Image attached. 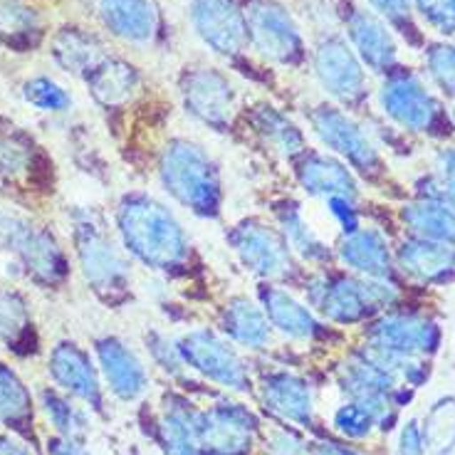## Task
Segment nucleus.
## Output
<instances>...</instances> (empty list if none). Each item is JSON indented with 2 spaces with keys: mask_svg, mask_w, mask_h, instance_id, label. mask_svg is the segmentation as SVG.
<instances>
[{
  "mask_svg": "<svg viewBox=\"0 0 455 455\" xmlns=\"http://www.w3.org/2000/svg\"><path fill=\"white\" fill-rule=\"evenodd\" d=\"M341 260L352 265L354 270L387 280L391 275V258H388L387 240L376 230H354L349 238L341 243Z\"/></svg>",
  "mask_w": 455,
  "mask_h": 455,
  "instance_id": "nucleus-22",
  "label": "nucleus"
},
{
  "mask_svg": "<svg viewBox=\"0 0 455 455\" xmlns=\"http://www.w3.org/2000/svg\"><path fill=\"white\" fill-rule=\"evenodd\" d=\"M312 126L327 147L339 151L341 156H347L356 169L369 171L379 164L371 141L347 114L337 112L331 107H319L317 112L312 114Z\"/></svg>",
  "mask_w": 455,
  "mask_h": 455,
  "instance_id": "nucleus-11",
  "label": "nucleus"
},
{
  "mask_svg": "<svg viewBox=\"0 0 455 455\" xmlns=\"http://www.w3.org/2000/svg\"><path fill=\"white\" fill-rule=\"evenodd\" d=\"M398 262L416 280H438L455 267V248L435 240H409L398 251Z\"/></svg>",
  "mask_w": 455,
  "mask_h": 455,
  "instance_id": "nucleus-20",
  "label": "nucleus"
},
{
  "mask_svg": "<svg viewBox=\"0 0 455 455\" xmlns=\"http://www.w3.org/2000/svg\"><path fill=\"white\" fill-rule=\"evenodd\" d=\"M317 302L330 319L339 324H354L364 319L371 309L394 305L396 290L387 283H359V280L339 277L322 287Z\"/></svg>",
  "mask_w": 455,
  "mask_h": 455,
  "instance_id": "nucleus-6",
  "label": "nucleus"
},
{
  "mask_svg": "<svg viewBox=\"0 0 455 455\" xmlns=\"http://www.w3.org/2000/svg\"><path fill=\"white\" fill-rule=\"evenodd\" d=\"M428 69L448 94H455V47L438 45L428 55Z\"/></svg>",
  "mask_w": 455,
  "mask_h": 455,
  "instance_id": "nucleus-39",
  "label": "nucleus"
},
{
  "mask_svg": "<svg viewBox=\"0 0 455 455\" xmlns=\"http://www.w3.org/2000/svg\"><path fill=\"white\" fill-rule=\"evenodd\" d=\"M230 243L240 255L243 265H248L252 273L262 275V277H280L290 267L287 245L270 228L245 223V226L235 228V233L230 235Z\"/></svg>",
  "mask_w": 455,
  "mask_h": 455,
  "instance_id": "nucleus-14",
  "label": "nucleus"
},
{
  "mask_svg": "<svg viewBox=\"0 0 455 455\" xmlns=\"http://www.w3.org/2000/svg\"><path fill=\"white\" fill-rule=\"evenodd\" d=\"M84 277L100 292H119L126 284V262L114 251V245L90 223H80L75 233Z\"/></svg>",
  "mask_w": 455,
  "mask_h": 455,
  "instance_id": "nucleus-8",
  "label": "nucleus"
},
{
  "mask_svg": "<svg viewBox=\"0 0 455 455\" xmlns=\"http://www.w3.org/2000/svg\"><path fill=\"white\" fill-rule=\"evenodd\" d=\"M196 419L198 413L183 406H171L166 419L161 423L164 433V448L169 455H198L196 441Z\"/></svg>",
  "mask_w": 455,
  "mask_h": 455,
  "instance_id": "nucleus-32",
  "label": "nucleus"
},
{
  "mask_svg": "<svg viewBox=\"0 0 455 455\" xmlns=\"http://www.w3.org/2000/svg\"><path fill=\"white\" fill-rule=\"evenodd\" d=\"M0 40L15 50H28L40 40V20L30 8L20 3H0Z\"/></svg>",
  "mask_w": 455,
  "mask_h": 455,
  "instance_id": "nucleus-30",
  "label": "nucleus"
},
{
  "mask_svg": "<svg viewBox=\"0 0 455 455\" xmlns=\"http://www.w3.org/2000/svg\"><path fill=\"white\" fill-rule=\"evenodd\" d=\"M403 220L409 223L413 233L421 238L435 243H455V211L441 201H421L403 208Z\"/></svg>",
  "mask_w": 455,
  "mask_h": 455,
  "instance_id": "nucleus-26",
  "label": "nucleus"
},
{
  "mask_svg": "<svg viewBox=\"0 0 455 455\" xmlns=\"http://www.w3.org/2000/svg\"><path fill=\"white\" fill-rule=\"evenodd\" d=\"M161 179L171 194L201 216H216L220 183L204 148L191 141H171L161 159Z\"/></svg>",
  "mask_w": 455,
  "mask_h": 455,
  "instance_id": "nucleus-2",
  "label": "nucleus"
},
{
  "mask_svg": "<svg viewBox=\"0 0 455 455\" xmlns=\"http://www.w3.org/2000/svg\"><path fill=\"white\" fill-rule=\"evenodd\" d=\"M0 238L20 255L23 265L43 283H60L68 275V260L47 233L25 220L0 216Z\"/></svg>",
  "mask_w": 455,
  "mask_h": 455,
  "instance_id": "nucleus-4",
  "label": "nucleus"
},
{
  "mask_svg": "<svg viewBox=\"0 0 455 455\" xmlns=\"http://www.w3.org/2000/svg\"><path fill=\"white\" fill-rule=\"evenodd\" d=\"M258 421L252 413L238 403H223L196 419V441L198 451L204 448L213 455H238L251 448L252 428Z\"/></svg>",
  "mask_w": 455,
  "mask_h": 455,
  "instance_id": "nucleus-7",
  "label": "nucleus"
},
{
  "mask_svg": "<svg viewBox=\"0 0 455 455\" xmlns=\"http://www.w3.org/2000/svg\"><path fill=\"white\" fill-rule=\"evenodd\" d=\"M441 171H443V181L438 183V194H433L435 201L451 205L455 211V151L441 154Z\"/></svg>",
  "mask_w": 455,
  "mask_h": 455,
  "instance_id": "nucleus-41",
  "label": "nucleus"
},
{
  "mask_svg": "<svg viewBox=\"0 0 455 455\" xmlns=\"http://www.w3.org/2000/svg\"><path fill=\"white\" fill-rule=\"evenodd\" d=\"M0 455H30L23 445L12 443L11 438H0Z\"/></svg>",
  "mask_w": 455,
  "mask_h": 455,
  "instance_id": "nucleus-49",
  "label": "nucleus"
},
{
  "mask_svg": "<svg viewBox=\"0 0 455 455\" xmlns=\"http://www.w3.org/2000/svg\"><path fill=\"white\" fill-rule=\"evenodd\" d=\"M196 33L223 55H235L245 45V18L233 0H194L191 8Z\"/></svg>",
  "mask_w": 455,
  "mask_h": 455,
  "instance_id": "nucleus-9",
  "label": "nucleus"
},
{
  "mask_svg": "<svg viewBox=\"0 0 455 455\" xmlns=\"http://www.w3.org/2000/svg\"><path fill=\"white\" fill-rule=\"evenodd\" d=\"M381 104L388 116H394L398 124L413 129V132H426L435 122L438 104L423 90V84L411 75H396L384 84L381 90Z\"/></svg>",
  "mask_w": 455,
  "mask_h": 455,
  "instance_id": "nucleus-12",
  "label": "nucleus"
},
{
  "mask_svg": "<svg viewBox=\"0 0 455 455\" xmlns=\"http://www.w3.org/2000/svg\"><path fill=\"white\" fill-rule=\"evenodd\" d=\"M97 354L100 364L104 369V376L109 387L119 398L132 401L144 394L147 388V371L134 354L126 349L119 339L97 341Z\"/></svg>",
  "mask_w": 455,
  "mask_h": 455,
  "instance_id": "nucleus-17",
  "label": "nucleus"
},
{
  "mask_svg": "<svg viewBox=\"0 0 455 455\" xmlns=\"http://www.w3.org/2000/svg\"><path fill=\"white\" fill-rule=\"evenodd\" d=\"M423 433L419 423L409 421L401 431V441H398V453L401 455H423Z\"/></svg>",
  "mask_w": 455,
  "mask_h": 455,
  "instance_id": "nucleus-45",
  "label": "nucleus"
},
{
  "mask_svg": "<svg viewBox=\"0 0 455 455\" xmlns=\"http://www.w3.org/2000/svg\"><path fill=\"white\" fill-rule=\"evenodd\" d=\"M25 100L35 107H40V109H50V112H62L69 107L68 92L55 82L45 80V77H37V80L25 84Z\"/></svg>",
  "mask_w": 455,
  "mask_h": 455,
  "instance_id": "nucleus-37",
  "label": "nucleus"
},
{
  "mask_svg": "<svg viewBox=\"0 0 455 455\" xmlns=\"http://www.w3.org/2000/svg\"><path fill=\"white\" fill-rule=\"evenodd\" d=\"M416 5L441 33L455 35V0H416Z\"/></svg>",
  "mask_w": 455,
  "mask_h": 455,
  "instance_id": "nucleus-40",
  "label": "nucleus"
},
{
  "mask_svg": "<svg viewBox=\"0 0 455 455\" xmlns=\"http://www.w3.org/2000/svg\"><path fill=\"white\" fill-rule=\"evenodd\" d=\"M312 455H359V453H354V451H349V448H341V445L337 443H319L315 445Z\"/></svg>",
  "mask_w": 455,
  "mask_h": 455,
  "instance_id": "nucleus-48",
  "label": "nucleus"
},
{
  "mask_svg": "<svg viewBox=\"0 0 455 455\" xmlns=\"http://www.w3.org/2000/svg\"><path fill=\"white\" fill-rule=\"evenodd\" d=\"M100 12L114 35L147 43L156 33V11L148 0H100Z\"/></svg>",
  "mask_w": 455,
  "mask_h": 455,
  "instance_id": "nucleus-18",
  "label": "nucleus"
},
{
  "mask_svg": "<svg viewBox=\"0 0 455 455\" xmlns=\"http://www.w3.org/2000/svg\"><path fill=\"white\" fill-rule=\"evenodd\" d=\"M50 371L55 376L60 387H65L69 394H75L82 401H87L94 409H102V391L100 381L90 364V356L77 349L75 344H60L50 356Z\"/></svg>",
  "mask_w": 455,
  "mask_h": 455,
  "instance_id": "nucleus-16",
  "label": "nucleus"
},
{
  "mask_svg": "<svg viewBox=\"0 0 455 455\" xmlns=\"http://www.w3.org/2000/svg\"><path fill=\"white\" fill-rule=\"evenodd\" d=\"M262 305L275 327L295 339H312L319 331V324L309 315V309L277 287L262 290Z\"/></svg>",
  "mask_w": 455,
  "mask_h": 455,
  "instance_id": "nucleus-24",
  "label": "nucleus"
},
{
  "mask_svg": "<svg viewBox=\"0 0 455 455\" xmlns=\"http://www.w3.org/2000/svg\"><path fill=\"white\" fill-rule=\"evenodd\" d=\"M0 421L23 431L33 421V403L23 381L8 366L0 364Z\"/></svg>",
  "mask_w": 455,
  "mask_h": 455,
  "instance_id": "nucleus-31",
  "label": "nucleus"
},
{
  "mask_svg": "<svg viewBox=\"0 0 455 455\" xmlns=\"http://www.w3.org/2000/svg\"><path fill=\"white\" fill-rule=\"evenodd\" d=\"M270 453L273 455H305L307 448L302 438H297L292 431H275L270 435Z\"/></svg>",
  "mask_w": 455,
  "mask_h": 455,
  "instance_id": "nucleus-44",
  "label": "nucleus"
},
{
  "mask_svg": "<svg viewBox=\"0 0 455 455\" xmlns=\"http://www.w3.org/2000/svg\"><path fill=\"white\" fill-rule=\"evenodd\" d=\"M148 347H151V352H154V356L159 359L161 366L166 369V371H173V374H179L181 371V354H179V347H173V344H169L166 339H161V337H151L148 339Z\"/></svg>",
  "mask_w": 455,
  "mask_h": 455,
  "instance_id": "nucleus-42",
  "label": "nucleus"
},
{
  "mask_svg": "<svg viewBox=\"0 0 455 455\" xmlns=\"http://www.w3.org/2000/svg\"><path fill=\"white\" fill-rule=\"evenodd\" d=\"M371 339L384 349L398 354H426L435 352L441 334L438 327L423 317H384L371 327Z\"/></svg>",
  "mask_w": 455,
  "mask_h": 455,
  "instance_id": "nucleus-15",
  "label": "nucleus"
},
{
  "mask_svg": "<svg viewBox=\"0 0 455 455\" xmlns=\"http://www.w3.org/2000/svg\"><path fill=\"white\" fill-rule=\"evenodd\" d=\"M265 401L280 416L295 423H309L312 419V396L307 384L292 374H273L262 384Z\"/></svg>",
  "mask_w": 455,
  "mask_h": 455,
  "instance_id": "nucleus-23",
  "label": "nucleus"
},
{
  "mask_svg": "<svg viewBox=\"0 0 455 455\" xmlns=\"http://www.w3.org/2000/svg\"><path fill=\"white\" fill-rule=\"evenodd\" d=\"M423 443L433 445L438 453H445L455 445V398H443L433 406L426 421Z\"/></svg>",
  "mask_w": 455,
  "mask_h": 455,
  "instance_id": "nucleus-33",
  "label": "nucleus"
},
{
  "mask_svg": "<svg viewBox=\"0 0 455 455\" xmlns=\"http://www.w3.org/2000/svg\"><path fill=\"white\" fill-rule=\"evenodd\" d=\"M330 205L331 213L341 220L344 230H347V233H354V230H356V216H354V211L349 208V204H347V198H330Z\"/></svg>",
  "mask_w": 455,
  "mask_h": 455,
  "instance_id": "nucleus-46",
  "label": "nucleus"
},
{
  "mask_svg": "<svg viewBox=\"0 0 455 455\" xmlns=\"http://www.w3.org/2000/svg\"><path fill=\"white\" fill-rule=\"evenodd\" d=\"M252 124L258 129V134L284 156H295L305 148V139L299 134V129L273 107H258L252 112Z\"/></svg>",
  "mask_w": 455,
  "mask_h": 455,
  "instance_id": "nucleus-29",
  "label": "nucleus"
},
{
  "mask_svg": "<svg viewBox=\"0 0 455 455\" xmlns=\"http://www.w3.org/2000/svg\"><path fill=\"white\" fill-rule=\"evenodd\" d=\"M243 18H245V30L251 35L252 45L265 57L283 65H295L302 57V40H299L295 23L277 3L251 0Z\"/></svg>",
  "mask_w": 455,
  "mask_h": 455,
  "instance_id": "nucleus-3",
  "label": "nucleus"
},
{
  "mask_svg": "<svg viewBox=\"0 0 455 455\" xmlns=\"http://www.w3.org/2000/svg\"><path fill=\"white\" fill-rule=\"evenodd\" d=\"M30 334V317L25 302L12 292H0V337L8 344H20Z\"/></svg>",
  "mask_w": 455,
  "mask_h": 455,
  "instance_id": "nucleus-34",
  "label": "nucleus"
},
{
  "mask_svg": "<svg viewBox=\"0 0 455 455\" xmlns=\"http://www.w3.org/2000/svg\"><path fill=\"white\" fill-rule=\"evenodd\" d=\"M50 455H87L82 448H77V445L72 443V441H50Z\"/></svg>",
  "mask_w": 455,
  "mask_h": 455,
  "instance_id": "nucleus-47",
  "label": "nucleus"
},
{
  "mask_svg": "<svg viewBox=\"0 0 455 455\" xmlns=\"http://www.w3.org/2000/svg\"><path fill=\"white\" fill-rule=\"evenodd\" d=\"M90 84L92 94L107 107L126 102L137 90L139 77L132 65L119 60H104L84 77Z\"/></svg>",
  "mask_w": 455,
  "mask_h": 455,
  "instance_id": "nucleus-25",
  "label": "nucleus"
},
{
  "mask_svg": "<svg viewBox=\"0 0 455 455\" xmlns=\"http://www.w3.org/2000/svg\"><path fill=\"white\" fill-rule=\"evenodd\" d=\"M299 183L309 194L317 196L347 198V201H352L356 196V183H354L352 173L344 169L339 161L319 156V154H312L299 164Z\"/></svg>",
  "mask_w": 455,
  "mask_h": 455,
  "instance_id": "nucleus-21",
  "label": "nucleus"
},
{
  "mask_svg": "<svg viewBox=\"0 0 455 455\" xmlns=\"http://www.w3.org/2000/svg\"><path fill=\"white\" fill-rule=\"evenodd\" d=\"M280 218H283L284 233H287V238L292 243V248H297L307 260H322V258H327V248L319 243L317 235L309 230V226L302 220V216L297 213L295 208L284 211Z\"/></svg>",
  "mask_w": 455,
  "mask_h": 455,
  "instance_id": "nucleus-35",
  "label": "nucleus"
},
{
  "mask_svg": "<svg viewBox=\"0 0 455 455\" xmlns=\"http://www.w3.org/2000/svg\"><path fill=\"white\" fill-rule=\"evenodd\" d=\"M119 230L126 248L151 267L169 270L186 258L188 243L179 220L147 196H132L119 208Z\"/></svg>",
  "mask_w": 455,
  "mask_h": 455,
  "instance_id": "nucleus-1",
  "label": "nucleus"
},
{
  "mask_svg": "<svg viewBox=\"0 0 455 455\" xmlns=\"http://www.w3.org/2000/svg\"><path fill=\"white\" fill-rule=\"evenodd\" d=\"M179 354L186 364H191L196 371L208 376L211 381H216L220 387L245 391L248 388V374L243 369V362L238 354L228 347L226 341H220L211 331H191L186 334L179 344Z\"/></svg>",
  "mask_w": 455,
  "mask_h": 455,
  "instance_id": "nucleus-5",
  "label": "nucleus"
},
{
  "mask_svg": "<svg viewBox=\"0 0 455 455\" xmlns=\"http://www.w3.org/2000/svg\"><path fill=\"white\" fill-rule=\"evenodd\" d=\"M43 401H45V411L47 416L52 419V423L57 426V431L62 433L68 441H80L82 435H84V421H82V416L77 411L69 406L65 398H60L52 391H45L43 394Z\"/></svg>",
  "mask_w": 455,
  "mask_h": 455,
  "instance_id": "nucleus-36",
  "label": "nucleus"
},
{
  "mask_svg": "<svg viewBox=\"0 0 455 455\" xmlns=\"http://www.w3.org/2000/svg\"><path fill=\"white\" fill-rule=\"evenodd\" d=\"M376 11L387 15L391 23L409 25L411 28V3L409 0H369ZM413 30V28H411Z\"/></svg>",
  "mask_w": 455,
  "mask_h": 455,
  "instance_id": "nucleus-43",
  "label": "nucleus"
},
{
  "mask_svg": "<svg viewBox=\"0 0 455 455\" xmlns=\"http://www.w3.org/2000/svg\"><path fill=\"white\" fill-rule=\"evenodd\" d=\"M55 60L69 72H77V75H90L92 69L97 68L100 62H104L102 45L92 37L84 35L75 28H65L62 33L55 37V45H52Z\"/></svg>",
  "mask_w": 455,
  "mask_h": 455,
  "instance_id": "nucleus-27",
  "label": "nucleus"
},
{
  "mask_svg": "<svg viewBox=\"0 0 455 455\" xmlns=\"http://www.w3.org/2000/svg\"><path fill=\"white\" fill-rule=\"evenodd\" d=\"M315 69L322 87L341 102H356L364 94V69L341 40H327L319 45Z\"/></svg>",
  "mask_w": 455,
  "mask_h": 455,
  "instance_id": "nucleus-10",
  "label": "nucleus"
},
{
  "mask_svg": "<svg viewBox=\"0 0 455 455\" xmlns=\"http://www.w3.org/2000/svg\"><path fill=\"white\" fill-rule=\"evenodd\" d=\"M374 416L366 409H362L359 403H349V406H341L334 416V426L339 428L344 435L349 438H366L371 426H374Z\"/></svg>",
  "mask_w": 455,
  "mask_h": 455,
  "instance_id": "nucleus-38",
  "label": "nucleus"
},
{
  "mask_svg": "<svg viewBox=\"0 0 455 455\" xmlns=\"http://www.w3.org/2000/svg\"><path fill=\"white\" fill-rule=\"evenodd\" d=\"M349 37L371 69L384 72L396 62V45L381 20H376L371 12L354 11L349 15Z\"/></svg>",
  "mask_w": 455,
  "mask_h": 455,
  "instance_id": "nucleus-19",
  "label": "nucleus"
},
{
  "mask_svg": "<svg viewBox=\"0 0 455 455\" xmlns=\"http://www.w3.org/2000/svg\"><path fill=\"white\" fill-rule=\"evenodd\" d=\"M183 100L191 112L213 126H226L233 114V87L213 69H194L183 77Z\"/></svg>",
  "mask_w": 455,
  "mask_h": 455,
  "instance_id": "nucleus-13",
  "label": "nucleus"
},
{
  "mask_svg": "<svg viewBox=\"0 0 455 455\" xmlns=\"http://www.w3.org/2000/svg\"><path fill=\"white\" fill-rule=\"evenodd\" d=\"M226 331L245 347H262L270 337L267 319L245 297H235L226 309Z\"/></svg>",
  "mask_w": 455,
  "mask_h": 455,
  "instance_id": "nucleus-28",
  "label": "nucleus"
}]
</instances>
